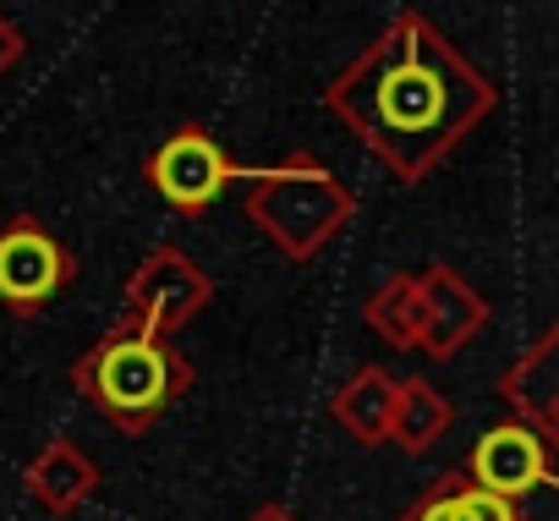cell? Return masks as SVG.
Masks as SVG:
<instances>
[{"instance_id": "6da1fadb", "label": "cell", "mask_w": 559, "mask_h": 521, "mask_svg": "<svg viewBox=\"0 0 559 521\" xmlns=\"http://www.w3.org/2000/svg\"><path fill=\"white\" fill-rule=\"evenodd\" d=\"M324 99L368 154L401 181H423L483 116H493L499 88L423 12H401Z\"/></svg>"}, {"instance_id": "7a4b0ae2", "label": "cell", "mask_w": 559, "mask_h": 521, "mask_svg": "<svg viewBox=\"0 0 559 521\" xmlns=\"http://www.w3.org/2000/svg\"><path fill=\"white\" fill-rule=\"evenodd\" d=\"M72 384L127 434H143L159 412H170L187 384H192V363L176 352V341L143 319L127 313V324H116L110 335H99L78 363H72Z\"/></svg>"}, {"instance_id": "3957f363", "label": "cell", "mask_w": 559, "mask_h": 521, "mask_svg": "<svg viewBox=\"0 0 559 521\" xmlns=\"http://www.w3.org/2000/svg\"><path fill=\"white\" fill-rule=\"evenodd\" d=\"M247 214L297 258L319 252L346 220H352V192L319 165V159H292L280 170L252 176Z\"/></svg>"}, {"instance_id": "277c9868", "label": "cell", "mask_w": 559, "mask_h": 521, "mask_svg": "<svg viewBox=\"0 0 559 521\" xmlns=\"http://www.w3.org/2000/svg\"><path fill=\"white\" fill-rule=\"evenodd\" d=\"M148 187L170 203V209H181V214H203V209H214L219 198H225V187L236 181V176H247V170H236L230 165V154L214 143V132L209 127H181V132H170L154 154H148Z\"/></svg>"}, {"instance_id": "5b68a950", "label": "cell", "mask_w": 559, "mask_h": 521, "mask_svg": "<svg viewBox=\"0 0 559 521\" xmlns=\"http://www.w3.org/2000/svg\"><path fill=\"white\" fill-rule=\"evenodd\" d=\"M72 275H78L72 252L39 220L23 214L0 230V308L39 313L72 286Z\"/></svg>"}, {"instance_id": "8992f818", "label": "cell", "mask_w": 559, "mask_h": 521, "mask_svg": "<svg viewBox=\"0 0 559 521\" xmlns=\"http://www.w3.org/2000/svg\"><path fill=\"white\" fill-rule=\"evenodd\" d=\"M548 455H554L548 439H543L532 423L515 417V423L488 428V434L472 445L466 477H472L477 488H488V494L521 499V494H532V488H559V472H554Z\"/></svg>"}, {"instance_id": "52a82bcc", "label": "cell", "mask_w": 559, "mask_h": 521, "mask_svg": "<svg viewBox=\"0 0 559 521\" xmlns=\"http://www.w3.org/2000/svg\"><path fill=\"white\" fill-rule=\"evenodd\" d=\"M209 292H214L209 275L192 264L181 247H159L148 264H143V275L132 281V292H127V313L170 335L187 319H198V308L209 303Z\"/></svg>"}, {"instance_id": "ba28073f", "label": "cell", "mask_w": 559, "mask_h": 521, "mask_svg": "<svg viewBox=\"0 0 559 521\" xmlns=\"http://www.w3.org/2000/svg\"><path fill=\"white\" fill-rule=\"evenodd\" d=\"M423 303H428V319H423V341L417 346L428 357H455L488 324V303L455 270H428L423 275Z\"/></svg>"}, {"instance_id": "9c48e42d", "label": "cell", "mask_w": 559, "mask_h": 521, "mask_svg": "<svg viewBox=\"0 0 559 521\" xmlns=\"http://www.w3.org/2000/svg\"><path fill=\"white\" fill-rule=\"evenodd\" d=\"M499 395L521 412V423H532V428L548 423V412L559 406V324L499 379Z\"/></svg>"}, {"instance_id": "30bf717a", "label": "cell", "mask_w": 559, "mask_h": 521, "mask_svg": "<svg viewBox=\"0 0 559 521\" xmlns=\"http://www.w3.org/2000/svg\"><path fill=\"white\" fill-rule=\"evenodd\" d=\"M395 395H401V384H395L390 374L362 368V374L341 390L335 417H341L362 445H384V439H390V417H395Z\"/></svg>"}, {"instance_id": "8fae6325", "label": "cell", "mask_w": 559, "mask_h": 521, "mask_svg": "<svg viewBox=\"0 0 559 521\" xmlns=\"http://www.w3.org/2000/svg\"><path fill=\"white\" fill-rule=\"evenodd\" d=\"M450 423H455V406H450L433 384H423V379H406V384H401V395H395V417H390V439H395L401 450L423 455Z\"/></svg>"}, {"instance_id": "7c38bea8", "label": "cell", "mask_w": 559, "mask_h": 521, "mask_svg": "<svg viewBox=\"0 0 559 521\" xmlns=\"http://www.w3.org/2000/svg\"><path fill=\"white\" fill-rule=\"evenodd\" d=\"M423 319H428L423 275H417V281L401 275V281H390V286L368 303V324H373L384 341H395V346H417V341H423Z\"/></svg>"}, {"instance_id": "4fadbf2b", "label": "cell", "mask_w": 559, "mask_h": 521, "mask_svg": "<svg viewBox=\"0 0 559 521\" xmlns=\"http://www.w3.org/2000/svg\"><path fill=\"white\" fill-rule=\"evenodd\" d=\"M28 488H34V499H45L50 510H67V505H78V499L94 488V461H83L78 450L56 445L50 455H39V461H34Z\"/></svg>"}, {"instance_id": "5bb4252c", "label": "cell", "mask_w": 559, "mask_h": 521, "mask_svg": "<svg viewBox=\"0 0 559 521\" xmlns=\"http://www.w3.org/2000/svg\"><path fill=\"white\" fill-rule=\"evenodd\" d=\"M401 521H466V510H461V472H444Z\"/></svg>"}, {"instance_id": "9a60e30c", "label": "cell", "mask_w": 559, "mask_h": 521, "mask_svg": "<svg viewBox=\"0 0 559 521\" xmlns=\"http://www.w3.org/2000/svg\"><path fill=\"white\" fill-rule=\"evenodd\" d=\"M17 56H23V34L0 17V72H12L17 67Z\"/></svg>"}, {"instance_id": "2e32d148", "label": "cell", "mask_w": 559, "mask_h": 521, "mask_svg": "<svg viewBox=\"0 0 559 521\" xmlns=\"http://www.w3.org/2000/svg\"><path fill=\"white\" fill-rule=\"evenodd\" d=\"M537 434H543V439H548V450H559V406H554V412H548V423H543V428H537Z\"/></svg>"}, {"instance_id": "e0dca14e", "label": "cell", "mask_w": 559, "mask_h": 521, "mask_svg": "<svg viewBox=\"0 0 559 521\" xmlns=\"http://www.w3.org/2000/svg\"><path fill=\"white\" fill-rule=\"evenodd\" d=\"M252 521H292L286 510H263V516H252Z\"/></svg>"}]
</instances>
